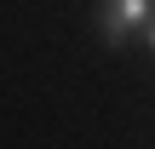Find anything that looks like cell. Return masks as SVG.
Wrapping results in <instances>:
<instances>
[{"mask_svg": "<svg viewBox=\"0 0 155 149\" xmlns=\"http://www.w3.org/2000/svg\"><path fill=\"white\" fill-rule=\"evenodd\" d=\"M150 17H155V0H104L98 6V40L104 46H127L132 34H144Z\"/></svg>", "mask_w": 155, "mask_h": 149, "instance_id": "obj_1", "label": "cell"}, {"mask_svg": "<svg viewBox=\"0 0 155 149\" xmlns=\"http://www.w3.org/2000/svg\"><path fill=\"white\" fill-rule=\"evenodd\" d=\"M144 46H150V52H155V17H150V23H144Z\"/></svg>", "mask_w": 155, "mask_h": 149, "instance_id": "obj_2", "label": "cell"}]
</instances>
